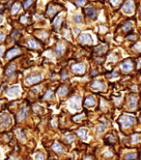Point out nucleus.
Segmentation results:
<instances>
[{"label": "nucleus", "instance_id": "nucleus-19", "mask_svg": "<svg viewBox=\"0 0 141 160\" xmlns=\"http://www.w3.org/2000/svg\"><path fill=\"white\" fill-rule=\"evenodd\" d=\"M65 49V45L64 44H58L56 46V49H55V52H56V54L58 56H61V55L64 53Z\"/></svg>", "mask_w": 141, "mask_h": 160}, {"label": "nucleus", "instance_id": "nucleus-38", "mask_svg": "<svg viewBox=\"0 0 141 160\" xmlns=\"http://www.w3.org/2000/svg\"><path fill=\"white\" fill-rule=\"evenodd\" d=\"M32 2H33L32 0H26V1H25V3H24V7L25 8L29 7V6L32 4Z\"/></svg>", "mask_w": 141, "mask_h": 160}, {"label": "nucleus", "instance_id": "nucleus-15", "mask_svg": "<svg viewBox=\"0 0 141 160\" xmlns=\"http://www.w3.org/2000/svg\"><path fill=\"white\" fill-rule=\"evenodd\" d=\"M62 22H63V16H62V15H59L57 17H55V19L54 20V27L55 28L56 30H58L60 28V26H61Z\"/></svg>", "mask_w": 141, "mask_h": 160}, {"label": "nucleus", "instance_id": "nucleus-10", "mask_svg": "<svg viewBox=\"0 0 141 160\" xmlns=\"http://www.w3.org/2000/svg\"><path fill=\"white\" fill-rule=\"evenodd\" d=\"M27 115H28V107H22L17 114V121L18 122L23 121L27 117Z\"/></svg>", "mask_w": 141, "mask_h": 160}, {"label": "nucleus", "instance_id": "nucleus-21", "mask_svg": "<svg viewBox=\"0 0 141 160\" xmlns=\"http://www.w3.org/2000/svg\"><path fill=\"white\" fill-rule=\"evenodd\" d=\"M15 69H16V67H15L14 64H10V65L5 69V74H6V75H11V74L15 71Z\"/></svg>", "mask_w": 141, "mask_h": 160}, {"label": "nucleus", "instance_id": "nucleus-20", "mask_svg": "<svg viewBox=\"0 0 141 160\" xmlns=\"http://www.w3.org/2000/svg\"><path fill=\"white\" fill-rule=\"evenodd\" d=\"M56 10H57L56 7H54L53 5H49L47 9V15H49V16H52V15H54V14H55Z\"/></svg>", "mask_w": 141, "mask_h": 160}, {"label": "nucleus", "instance_id": "nucleus-40", "mask_svg": "<svg viewBox=\"0 0 141 160\" xmlns=\"http://www.w3.org/2000/svg\"><path fill=\"white\" fill-rule=\"evenodd\" d=\"M76 3L78 5H80V6H82V5H85V3H86V1L85 0H76Z\"/></svg>", "mask_w": 141, "mask_h": 160}, {"label": "nucleus", "instance_id": "nucleus-50", "mask_svg": "<svg viewBox=\"0 0 141 160\" xmlns=\"http://www.w3.org/2000/svg\"><path fill=\"white\" fill-rule=\"evenodd\" d=\"M84 160H91V158H85Z\"/></svg>", "mask_w": 141, "mask_h": 160}, {"label": "nucleus", "instance_id": "nucleus-39", "mask_svg": "<svg viewBox=\"0 0 141 160\" xmlns=\"http://www.w3.org/2000/svg\"><path fill=\"white\" fill-rule=\"evenodd\" d=\"M107 140H109V143H114L115 141V139H114V137L113 135H108Z\"/></svg>", "mask_w": 141, "mask_h": 160}, {"label": "nucleus", "instance_id": "nucleus-4", "mask_svg": "<svg viewBox=\"0 0 141 160\" xmlns=\"http://www.w3.org/2000/svg\"><path fill=\"white\" fill-rule=\"evenodd\" d=\"M42 79H43L42 74L38 73V74H34V75H30V76L27 77V78H26V81H25V82H26L27 84H29V85H30V84L37 83V82L40 81Z\"/></svg>", "mask_w": 141, "mask_h": 160}, {"label": "nucleus", "instance_id": "nucleus-43", "mask_svg": "<svg viewBox=\"0 0 141 160\" xmlns=\"http://www.w3.org/2000/svg\"><path fill=\"white\" fill-rule=\"evenodd\" d=\"M5 35L4 34V33H1V32H0V42H2L3 40H5Z\"/></svg>", "mask_w": 141, "mask_h": 160}, {"label": "nucleus", "instance_id": "nucleus-49", "mask_svg": "<svg viewBox=\"0 0 141 160\" xmlns=\"http://www.w3.org/2000/svg\"><path fill=\"white\" fill-rule=\"evenodd\" d=\"M97 74V71H93V73H92V75H96Z\"/></svg>", "mask_w": 141, "mask_h": 160}, {"label": "nucleus", "instance_id": "nucleus-18", "mask_svg": "<svg viewBox=\"0 0 141 160\" xmlns=\"http://www.w3.org/2000/svg\"><path fill=\"white\" fill-rule=\"evenodd\" d=\"M27 44H28V46H29V47H31V48H34V49H36V48H38V47H39V45L38 44L37 41H35V40H32V39L28 40Z\"/></svg>", "mask_w": 141, "mask_h": 160}, {"label": "nucleus", "instance_id": "nucleus-41", "mask_svg": "<svg viewBox=\"0 0 141 160\" xmlns=\"http://www.w3.org/2000/svg\"><path fill=\"white\" fill-rule=\"evenodd\" d=\"M66 139H67V140L69 141V142H72V141H73L74 140V137L73 136H72V135H70V136H66Z\"/></svg>", "mask_w": 141, "mask_h": 160}, {"label": "nucleus", "instance_id": "nucleus-44", "mask_svg": "<svg viewBox=\"0 0 141 160\" xmlns=\"http://www.w3.org/2000/svg\"><path fill=\"white\" fill-rule=\"evenodd\" d=\"M135 47H136L137 49L139 50V51H141V43H139V44H137L136 46H135Z\"/></svg>", "mask_w": 141, "mask_h": 160}, {"label": "nucleus", "instance_id": "nucleus-45", "mask_svg": "<svg viewBox=\"0 0 141 160\" xmlns=\"http://www.w3.org/2000/svg\"><path fill=\"white\" fill-rule=\"evenodd\" d=\"M67 76H68V74H67L66 73H65V72H64V73H63V74H62V79H63V80H64Z\"/></svg>", "mask_w": 141, "mask_h": 160}, {"label": "nucleus", "instance_id": "nucleus-23", "mask_svg": "<svg viewBox=\"0 0 141 160\" xmlns=\"http://www.w3.org/2000/svg\"><path fill=\"white\" fill-rule=\"evenodd\" d=\"M77 133H78V135H79L82 140H85L86 137H87V130H86V129H79V130L77 131Z\"/></svg>", "mask_w": 141, "mask_h": 160}, {"label": "nucleus", "instance_id": "nucleus-28", "mask_svg": "<svg viewBox=\"0 0 141 160\" xmlns=\"http://www.w3.org/2000/svg\"><path fill=\"white\" fill-rule=\"evenodd\" d=\"M67 93H68V89L65 88V87H63V88H61V89L58 90V94L61 95V96H64Z\"/></svg>", "mask_w": 141, "mask_h": 160}, {"label": "nucleus", "instance_id": "nucleus-12", "mask_svg": "<svg viewBox=\"0 0 141 160\" xmlns=\"http://www.w3.org/2000/svg\"><path fill=\"white\" fill-rule=\"evenodd\" d=\"M20 53H21L20 49H18V48H13V49H10L9 51H7V53L5 55V58H6V59H10L12 57L18 56Z\"/></svg>", "mask_w": 141, "mask_h": 160}, {"label": "nucleus", "instance_id": "nucleus-14", "mask_svg": "<svg viewBox=\"0 0 141 160\" xmlns=\"http://www.w3.org/2000/svg\"><path fill=\"white\" fill-rule=\"evenodd\" d=\"M95 104H96V100H95L94 97L92 96H89L84 101V105L87 106H94Z\"/></svg>", "mask_w": 141, "mask_h": 160}, {"label": "nucleus", "instance_id": "nucleus-7", "mask_svg": "<svg viewBox=\"0 0 141 160\" xmlns=\"http://www.w3.org/2000/svg\"><path fill=\"white\" fill-rule=\"evenodd\" d=\"M72 70L77 74H83L85 73V71H86V65L83 63L73 64L72 66Z\"/></svg>", "mask_w": 141, "mask_h": 160}, {"label": "nucleus", "instance_id": "nucleus-52", "mask_svg": "<svg viewBox=\"0 0 141 160\" xmlns=\"http://www.w3.org/2000/svg\"><path fill=\"white\" fill-rule=\"evenodd\" d=\"M140 14H141V7H140Z\"/></svg>", "mask_w": 141, "mask_h": 160}, {"label": "nucleus", "instance_id": "nucleus-48", "mask_svg": "<svg viewBox=\"0 0 141 160\" xmlns=\"http://www.w3.org/2000/svg\"><path fill=\"white\" fill-rule=\"evenodd\" d=\"M3 22V16L1 15H0V23H1V22Z\"/></svg>", "mask_w": 141, "mask_h": 160}, {"label": "nucleus", "instance_id": "nucleus-37", "mask_svg": "<svg viewBox=\"0 0 141 160\" xmlns=\"http://www.w3.org/2000/svg\"><path fill=\"white\" fill-rule=\"evenodd\" d=\"M84 117V114H81V115H78L77 116H74L73 117V120L74 121H79V120H80V119H82Z\"/></svg>", "mask_w": 141, "mask_h": 160}, {"label": "nucleus", "instance_id": "nucleus-30", "mask_svg": "<svg viewBox=\"0 0 141 160\" xmlns=\"http://www.w3.org/2000/svg\"><path fill=\"white\" fill-rule=\"evenodd\" d=\"M131 26H132V23H131L130 22H127L125 24L122 26V30H130Z\"/></svg>", "mask_w": 141, "mask_h": 160}, {"label": "nucleus", "instance_id": "nucleus-25", "mask_svg": "<svg viewBox=\"0 0 141 160\" xmlns=\"http://www.w3.org/2000/svg\"><path fill=\"white\" fill-rule=\"evenodd\" d=\"M136 159V154L135 153H128L125 155V160H135Z\"/></svg>", "mask_w": 141, "mask_h": 160}, {"label": "nucleus", "instance_id": "nucleus-29", "mask_svg": "<svg viewBox=\"0 0 141 160\" xmlns=\"http://www.w3.org/2000/svg\"><path fill=\"white\" fill-rule=\"evenodd\" d=\"M139 140H140V139H139V136L137 135V134H135V135H133L132 137H131V143H132V144L138 143Z\"/></svg>", "mask_w": 141, "mask_h": 160}, {"label": "nucleus", "instance_id": "nucleus-42", "mask_svg": "<svg viewBox=\"0 0 141 160\" xmlns=\"http://www.w3.org/2000/svg\"><path fill=\"white\" fill-rule=\"evenodd\" d=\"M40 36H41V38H42V39H46V38L47 37V32H45V31H42L41 33H40Z\"/></svg>", "mask_w": 141, "mask_h": 160}, {"label": "nucleus", "instance_id": "nucleus-6", "mask_svg": "<svg viewBox=\"0 0 141 160\" xmlns=\"http://www.w3.org/2000/svg\"><path fill=\"white\" fill-rule=\"evenodd\" d=\"M21 94V88L20 86H13L10 89H8L6 91V95L9 98H17Z\"/></svg>", "mask_w": 141, "mask_h": 160}, {"label": "nucleus", "instance_id": "nucleus-3", "mask_svg": "<svg viewBox=\"0 0 141 160\" xmlns=\"http://www.w3.org/2000/svg\"><path fill=\"white\" fill-rule=\"evenodd\" d=\"M11 116L7 114L0 116V129H6L11 124Z\"/></svg>", "mask_w": 141, "mask_h": 160}, {"label": "nucleus", "instance_id": "nucleus-47", "mask_svg": "<svg viewBox=\"0 0 141 160\" xmlns=\"http://www.w3.org/2000/svg\"><path fill=\"white\" fill-rule=\"evenodd\" d=\"M79 32V29H75V30H74V34L75 35H77Z\"/></svg>", "mask_w": 141, "mask_h": 160}, {"label": "nucleus", "instance_id": "nucleus-13", "mask_svg": "<svg viewBox=\"0 0 141 160\" xmlns=\"http://www.w3.org/2000/svg\"><path fill=\"white\" fill-rule=\"evenodd\" d=\"M91 87L95 89H100V90H103V89H105V84L100 81H95L92 82Z\"/></svg>", "mask_w": 141, "mask_h": 160}, {"label": "nucleus", "instance_id": "nucleus-35", "mask_svg": "<svg viewBox=\"0 0 141 160\" xmlns=\"http://www.w3.org/2000/svg\"><path fill=\"white\" fill-rule=\"evenodd\" d=\"M121 0H110V3H111L114 6H117V5L121 3Z\"/></svg>", "mask_w": 141, "mask_h": 160}, {"label": "nucleus", "instance_id": "nucleus-1", "mask_svg": "<svg viewBox=\"0 0 141 160\" xmlns=\"http://www.w3.org/2000/svg\"><path fill=\"white\" fill-rule=\"evenodd\" d=\"M135 118L132 117V116H126V115H123V116H121L120 118V123L121 124L122 127L124 128H128V127H130L135 123Z\"/></svg>", "mask_w": 141, "mask_h": 160}, {"label": "nucleus", "instance_id": "nucleus-16", "mask_svg": "<svg viewBox=\"0 0 141 160\" xmlns=\"http://www.w3.org/2000/svg\"><path fill=\"white\" fill-rule=\"evenodd\" d=\"M129 107L131 109L136 108L137 106V97L135 95H130L129 96Z\"/></svg>", "mask_w": 141, "mask_h": 160}, {"label": "nucleus", "instance_id": "nucleus-46", "mask_svg": "<svg viewBox=\"0 0 141 160\" xmlns=\"http://www.w3.org/2000/svg\"><path fill=\"white\" fill-rule=\"evenodd\" d=\"M3 53H4V48H3V47H0V57H2Z\"/></svg>", "mask_w": 141, "mask_h": 160}, {"label": "nucleus", "instance_id": "nucleus-33", "mask_svg": "<svg viewBox=\"0 0 141 160\" xmlns=\"http://www.w3.org/2000/svg\"><path fill=\"white\" fill-rule=\"evenodd\" d=\"M19 36H20V33H19V31H17V30H14V31L12 33V38L15 40L19 38Z\"/></svg>", "mask_w": 141, "mask_h": 160}, {"label": "nucleus", "instance_id": "nucleus-8", "mask_svg": "<svg viewBox=\"0 0 141 160\" xmlns=\"http://www.w3.org/2000/svg\"><path fill=\"white\" fill-rule=\"evenodd\" d=\"M79 41L82 44H92L93 40H92L91 35L89 33H82L79 37Z\"/></svg>", "mask_w": 141, "mask_h": 160}, {"label": "nucleus", "instance_id": "nucleus-32", "mask_svg": "<svg viewBox=\"0 0 141 160\" xmlns=\"http://www.w3.org/2000/svg\"><path fill=\"white\" fill-rule=\"evenodd\" d=\"M82 21V16L79 15H77L74 16V22H76V23H80Z\"/></svg>", "mask_w": 141, "mask_h": 160}, {"label": "nucleus", "instance_id": "nucleus-26", "mask_svg": "<svg viewBox=\"0 0 141 160\" xmlns=\"http://www.w3.org/2000/svg\"><path fill=\"white\" fill-rule=\"evenodd\" d=\"M53 97H54V94H53V91L51 89H49L48 91H47V93L45 94L44 98L46 99H52Z\"/></svg>", "mask_w": 141, "mask_h": 160}, {"label": "nucleus", "instance_id": "nucleus-22", "mask_svg": "<svg viewBox=\"0 0 141 160\" xmlns=\"http://www.w3.org/2000/svg\"><path fill=\"white\" fill-rule=\"evenodd\" d=\"M107 49V47L106 46H99L97 47L96 49H95V53H97V54L100 55V54H103L104 52L106 51Z\"/></svg>", "mask_w": 141, "mask_h": 160}, {"label": "nucleus", "instance_id": "nucleus-31", "mask_svg": "<svg viewBox=\"0 0 141 160\" xmlns=\"http://www.w3.org/2000/svg\"><path fill=\"white\" fill-rule=\"evenodd\" d=\"M44 158H45L44 154H43V153H41V152L38 153V154H36V155H35V159H36V160H44Z\"/></svg>", "mask_w": 141, "mask_h": 160}, {"label": "nucleus", "instance_id": "nucleus-24", "mask_svg": "<svg viewBox=\"0 0 141 160\" xmlns=\"http://www.w3.org/2000/svg\"><path fill=\"white\" fill-rule=\"evenodd\" d=\"M20 8H21L20 4H19V3H14L13 5V7H12V11H11L12 15H15L18 11L20 10Z\"/></svg>", "mask_w": 141, "mask_h": 160}, {"label": "nucleus", "instance_id": "nucleus-17", "mask_svg": "<svg viewBox=\"0 0 141 160\" xmlns=\"http://www.w3.org/2000/svg\"><path fill=\"white\" fill-rule=\"evenodd\" d=\"M52 148H53V150H54V151H55L56 153H59V154L63 153V152H64V150L62 146L60 145L59 143H57V142H54V144H53Z\"/></svg>", "mask_w": 141, "mask_h": 160}, {"label": "nucleus", "instance_id": "nucleus-2", "mask_svg": "<svg viewBox=\"0 0 141 160\" xmlns=\"http://www.w3.org/2000/svg\"><path fill=\"white\" fill-rule=\"evenodd\" d=\"M68 106L70 108L73 109V110H79L81 107L80 105V97L79 96H73L68 101Z\"/></svg>", "mask_w": 141, "mask_h": 160}, {"label": "nucleus", "instance_id": "nucleus-36", "mask_svg": "<svg viewBox=\"0 0 141 160\" xmlns=\"http://www.w3.org/2000/svg\"><path fill=\"white\" fill-rule=\"evenodd\" d=\"M16 133H17V135L19 136V138H21L22 140H24V134L22 132V131H20V130L16 131Z\"/></svg>", "mask_w": 141, "mask_h": 160}, {"label": "nucleus", "instance_id": "nucleus-9", "mask_svg": "<svg viewBox=\"0 0 141 160\" xmlns=\"http://www.w3.org/2000/svg\"><path fill=\"white\" fill-rule=\"evenodd\" d=\"M121 70L125 73H128V72H130L133 68L132 66V63H131L130 60H125L123 63H121Z\"/></svg>", "mask_w": 141, "mask_h": 160}, {"label": "nucleus", "instance_id": "nucleus-51", "mask_svg": "<svg viewBox=\"0 0 141 160\" xmlns=\"http://www.w3.org/2000/svg\"><path fill=\"white\" fill-rule=\"evenodd\" d=\"M3 6H2V5H1V4H0V9H1V8H2Z\"/></svg>", "mask_w": 141, "mask_h": 160}, {"label": "nucleus", "instance_id": "nucleus-34", "mask_svg": "<svg viewBox=\"0 0 141 160\" xmlns=\"http://www.w3.org/2000/svg\"><path fill=\"white\" fill-rule=\"evenodd\" d=\"M20 22L22 23H26L28 22V16L27 15H22V17L20 18Z\"/></svg>", "mask_w": 141, "mask_h": 160}, {"label": "nucleus", "instance_id": "nucleus-5", "mask_svg": "<svg viewBox=\"0 0 141 160\" xmlns=\"http://www.w3.org/2000/svg\"><path fill=\"white\" fill-rule=\"evenodd\" d=\"M122 11L125 14H132L134 11V3L132 0H127L126 2L124 3L122 7H121Z\"/></svg>", "mask_w": 141, "mask_h": 160}, {"label": "nucleus", "instance_id": "nucleus-11", "mask_svg": "<svg viewBox=\"0 0 141 160\" xmlns=\"http://www.w3.org/2000/svg\"><path fill=\"white\" fill-rule=\"evenodd\" d=\"M84 12H85V14H86V15H87L89 18H90V19H95L96 16H97V10L93 7L85 8Z\"/></svg>", "mask_w": 141, "mask_h": 160}, {"label": "nucleus", "instance_id": "nucleus-27", "mask_svg": "<svg viewBox=\"0 0 141 160\" xmlns=\"http://www.w3.org/2000/svg\"><path fill=\"white\" fill-rule=\"evenodd\" d=\"M105 128H106V123H102V124H100L98 126V128H97V132L98 133L104 132Z\"/></svg>", "mask_w": 141, "mask_h": 160}]
</instances>
